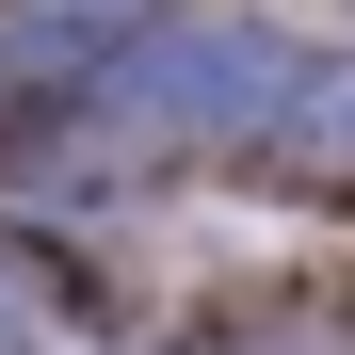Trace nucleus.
Returning a JSON list of instances; mask_svg holds the SVG:
<instances>
[{
    "label": "nucleus",
    "instance_id": "nucleus-1",
    "mask_svg": "<svg viewBox=\"0 0 355 355\" xmlns=\"http://www.w3.org/2000/svg\"><path fill=\"white\" fill-rule=\"evenodd\" d=\"M291 65H307L291 33H226V17H194V33H162V49L113 65V113H130V130H178V146H259L275 97H291Z\"/></svg>",
    "mask_w": 355,
    "mask_h": 355
},
{
    "label": "nucleus",
    "instance_id": "nucleus-2",
    "mask_svg": "<svg viewBox=\"0 0 355 355\" xmlns=\"http://www.w3.org/2000/svg\"><path fill=\"white\" fill-rule=\"evenodd\" d=\"M65 17H97V0H65Z\"/></svg>",
    "mask_w": 355,
    "mask_h": 355
}]
</instances>
